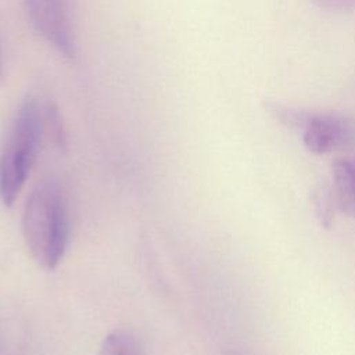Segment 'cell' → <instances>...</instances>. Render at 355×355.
<instances>
[{"mask_svg":"<svg viewBox=\"0 0 355 355\" xmlns=\"http://www.w3.org/2000/svg\"><path fill=\"white\" fill-rule=\"evenodd\" d=\"M26 248L37 266L53 270L61 262L69 234L68 208L55 180H43L26 198L22 214Z\"/></svg>","mask_w":355,"mask_h":355,"instance_id":"6da1fadb","label":"cell"},{"mask_svg":"<svg viewBox=\"0 0 355 355\" xmlns=\"http://www.w3.org/2000/svg\"><path fill=\"white\" fill-rule=\"evenodd\" d=\"M44 116L36 98H25L17 110L0 147V200L11 207L22 190L39 154Z\"/></svg>","mask_w":355,"mask_h":355,"instance_id":"7a4b0ae2","label":"cell"},{"mask_svg":"<svg viewBox=\"0 0 355 355\" xmlns=\"http://www.w3.org/2000/svg\"><path fill=\"white\" fill-rule=\"evenodd\" d=\"M266 108L280 123L301 132L306 150L318 155L347 146L355 136L352 119L338 112H312L277 103H268Z\"/></svg>","mask_w":355,"mask_h":355,"instance_id":"3957f363","label":"cell"},{"mask_svg":"<svg viewBox=\"0 0 355 355\" xmlns=\"http://www.w3.org/2000/svg\"><path fill=\"white\" fill-rule=\"evenodd\" d=\"M25 10L36 32L58 53L75 57V32L71 0H24Z\"/></svg>","mask_w":355,"mask_h":355,"instance_id":"277c9868","label":"cell"},{"mask_svg":"<svg viewBox=\"0 0 355 355\" xmlns=\"http://www.w3.org/2000/svg\"><path fill=\"white\" fill-rule=\"evenodd\" d=\"M334 200L337 207L355 218V159L341 158L333 164Z\"/></svg>","mask_w":355,"mask_h":355,"instance_id":"5b68a950","label":"cell"},{"mask_svg":"<svg viewBox=\"0 0 355 355\" xmlns=\"http://www.w3.org/2000/svg\"><path fill=\"white\" fill-rule=\"evenodd\" d=\"M98 355H143V349L133 333L115 330L103 340Z\"/></svg>","mask_w":355,"mask_h":355,"instance_id":"8992f818","label":"cell"},{"mask_svg":"<svg viewBox=\"0 0 355 355\" xmlns=\"http://www.w3.org/2000/svg\"><path fill=\"white\" fill-rule=\"evenodd\" d=\"M313 204L316 216L324 227H329L331 223V215H333V198H331V190L327 186H319L313 193Z\"/></svg>","mask_w":355,"mask_h":355,"instance_id":"52a82bcc","label":"cell"},{"mask_svg":"<svg viewBox=\"0 0 355 355\" xmlns=\"http://www.w3.org/2000/svg\"><path fill=\"white\" fill-rule=\"evenodd\" d=\"M318 7L330 11H349L355 8V0H311Z\"/></svg>","mask_w":355,"mask_h":355,"instance_id":"ba28073f","label":"cell"},{"mask_svg":"<svg viewBox=\"0 0 355 355\" xmlns=\"http://www.w3.org/2000/svg\"><path fill=\"white\" fill-rule=\"evenodd\" d=\"M4 72V62H3V54H1V49H0V78L3 76Z\"/></svg>","mask_w":355,"mask_h":355,"instance_id":"9c48e42d","label":"cell"}]
</instances>
